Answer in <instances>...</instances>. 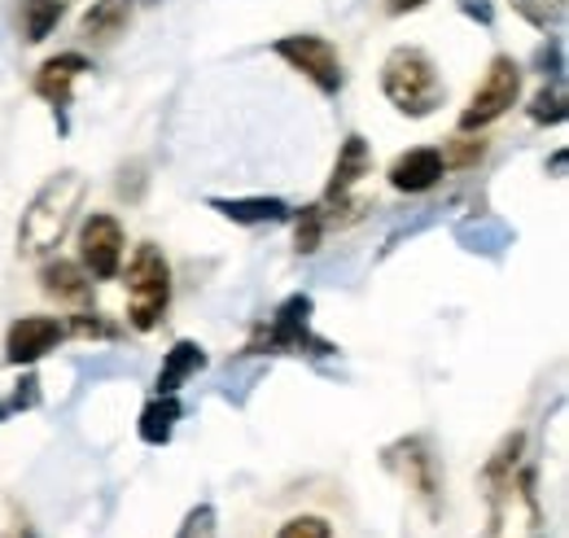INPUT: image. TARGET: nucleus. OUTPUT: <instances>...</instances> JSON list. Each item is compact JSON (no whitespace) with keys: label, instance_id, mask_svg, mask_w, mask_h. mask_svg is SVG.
Listing matches in <instances>:
<instances>
[{"label":"nucleus","instance_id":"obj_1","mask_svg":"<svg viewBox=\"0 0 569 538\" xmlns=\"http://www.w3.org/2000/svg\"><path fill=\"white\" fill-rule=\"evenodd\" d=\"M83 193H88V180L79 171H58L40 185V193L31 198V206L22 210V223H18V255L27 259H44L53 255L67 232H71L74 215L83 206Z\"/></svg>","mask_w":569,"mask_h":538},{"label":"nucleus","instance_id":"obj_2","mask_svg":"<svg viewBox=\"0 0 569 538\" xmlns=\"http://www.w3.org/2000/svg\"><path fill=\"white\" fill-rule=\"evenodd\" d=\"M381 92L386 101L408 114V119H429L447 101V83L438 74V62L417 44H399L381 62Z\"/></svg>","mask_w":569,"mask_h":538},{"label":"nucleus","instance_id":"obj_3","mask_svg":"<svg viewBox=\"0 0 569 538\" xmlns=\"http://www.w3.org/2000/svg\"><path fill=\"white\" fill-rule=\"evenodd\" d=\"M123 289H128V325L137 333H153L171 307V263L153 241L132 250L128 271H123Z\"/></svg>","mask_w":569,"mask_h":538},{"label":"nucleus","instance_id":"obj_4","mask_svg":"<svg viewBox=\"0 0 569 538\" xmlns=\"http://www.w3.org/2000/svg\"><path fill=\"white\" fill-rule=\"evenodd\" d=\"M246 350L250 355H338L333 341L311 333V298L307 293H289Z\"/></svg>","mask_w":569,"mask_h":538},{"label":"nucleus","instance_id":"obj_5","mask_svg":"<svg viewBox=\"0 0 569 538\" xmlns=\"http://www.w3.org/2000/svg\"><path fill=\"white\" fill-rule=\"evenodd\" d=\"M517 97H521V67L508 58V53H499L491 58V67L482 74V83L473 88V97H469V106L460 110V132H482V128H491L496 119H503L512 106H517Z\"/></svg>","mask_w":569,"mask_h":538},{"label":"nucleus","instance_id":"obj_6","mask_svg":"<svg viewBox=\"0 0 569 538\" xmlns=\"http://www.w3.org/2000/svg\"><path fill=\"white\" fill-rule=\"evenodd\" d=\"M272 53H277L281 62H289L302 79H311L325 97H338L342 83H347L342 53H338L333 40H325V36H311V31H302V36H281V40L272 44Z\"/></svg>","mask_w":569,"mask_h":538},{"label":"nucleus","instance_id":"obj_7","mask_svg":"<svg viewBox=\"0 0 569 538\" xmlns=\"http://www.w3.org/2000/svg\"><path fill=\"white\" fill-rule=\"evenodd\" d=\"M123 250H128V237H123V223L114 215L97 210V215L83 219V228H79V268L92 280H114L123 271Z\"/></svg>","mask_w":569,"mask_h":538},{"label":"nucleus","instance_id":"obj_8","mask_svg":"<svg viewBox=\"0 0 569 538\" xmlns=\"http://www.w3.org/2000/svg\"><path fill=\"white\" fill-rule=\"evenodd\" d=\"M67 337V325L58 316H22L9 325L4 333V359L13 368H27V363H40L49 350H58Z\"/></svg>","mask_w":569,"mask_h":538},{"label":"nucleus","instance_id":"obj_9","mask_svg":"<svg viewBox=\"0 0 569 538\" xmlns=\"http://www.w3.org/2000/svg\"><path fill=\"white\" fill-rule=\"evenodd\" d=\"M442 176H447V158H442V149H433V145H417V149L399 153V158L390 162V171H386L390 189H399V193H408V198L438 189Z\"/></svg>","mask_w":569,"mask_h":538},{"label":"nucleus","instance_id":"obj_10","mask_svg":"<svg viewBox=\"0 0 569 538\" xmlns=\"http://www.w3.org/2000/svg\"><path fill=\"white\" fill-rule=\"evenodd\" d=\"M92 70V62L83 58V53H58V58H49L44 67L36 70V97L40 101H49L53 110H67L71 106V97H74V83L83 79Z\"/></svg>","mask_w":569,"mask_h":538},{"label":"nucleus","instance_id":"obj_11","mask_svg":"<svg viewBox=\"0 0 569 538\" xmlns=\"http://www.w3.org/2000/svg\"><path fill=\"white\" fill-rule=\"evenodd\" d=\"M372 171V149H368V140L363 136H347L342 140V149H338V162H333V180H329V189H325V202L320 206H342L351 198V189H356L359 180Z\"/></svg>","mask_w":569,"mask_h":538},{"label":"nucleus","instance_id":"obj_12","mask_svg":"<svg viewBox=\"0 0 569 538\" xmlns=\"http://www.w3.org/2000/svg\"><path fill=\"white\" fill-rule=\"evenodd\" d=\"M40 289H44L53 302H62V307H88V298H92V276L79 268L74 259H49V263L40 268Z\"/></svg>","mask_w":569,"mask_h":538},{"label":"nucleus","instance_id":"obj_13","mask_svg":"<svg viewBox=\"0 0 569 538\" xmlns=\"http://www.w3.org/2000/svg\"><path fill=\"white\" fill-rule=\"evenodd\" d=\"M202 368H207V350H202L198 341L180 337V341L167 350L162 368H158V395H176V390H180L184 381H193Z\"/></svg>","mask_w":569,"mask_h":538},{"label":"nucleus","instance_id":"obj_14","mask_svg":"<svg viewBox=\"0 0 569 538\" xmlns=\"http://www.w3.org/2000/svg\"><path fill=\"white\" fill-rule=\"evenodd\" d=\"M211 210L223 219L241 223V228H259V223H284L293 210L281 198H211Z\"/></svg>","mask_w":569,"mask_h":538},{"label":"nucleus","instance_id":"obj_15","mask_svg":"<svg viewBox=\"0 0 569 538\" xmlns=\"http://www.w3.org/2000/svg\"><path fill=\"white\" fill-rule=\"evenodd\" d=\"M128 22H132V0H92V9L83 13L79 31H83V40H92V44H110V40L123 36Z\"/></svg>","mask_w":569,"mask_h":538},{"label":"nucleus","instance_id":"obj_16","mask_svg":"<svg viewBox=\"0 0 569 538\" xmlns=\"http://www.w3.org/2000/svg\"><path fill=\"white\" fill-rule=\"evenodd\" d=\"M180 416H184V407H180L176 395H153V399L141 407V420H137L141 442H149V447H167L171 434H176V425H180Z\"/></svg>","mask_w":569,"mask_h":538},{"label":"nucleus","instance_id":"obj_17","mask_svg":"<svg viewBox=\"0 0 569 538\" xmlns=\"http://www.w3.org/2000/svg\"><path fill=\"white\" fill-rule=\"evenodd\" d=\"M67 13V0H22L18 4V27H22V40L27 44H44L53 36V27L62 22Z\"/></svg>","mask_w":569,"mask_h":538},{"label":"nucleus","instance_id":"obj_18","mask_svg":"<svg viewBox=\"0 0 569 538\" xmlns=\"http://www.w3.org/2000/svg\"><path fill=\"white\" fill-rule=\"evenodd\" d=\"M399 451L408 456V460H403V472L412 477V486H417V495H421V499H429V504H433V495H438V469H433V456H429V451H426V442H417V438H412V442H403Z\"/></svg>","mask_w":569,"mask_h":538},{"label":"nucleus","instance_id":"obj_19","mask_svg":"<svg viewBox=\"0 0 569 538\" xmlns=\"http://www.w3.org/2000/svg\"><path fill=\"white\" fill-rule=\"evenodd\" d=\"M325 228H329V215H325V206H302L298 215H293V250L298 255H316L320 250V241H325Z\"/></svg>","mask_w":569,"mask_h":538},{"label":"nucleus","instance_id":"obj_20","mask_svg":"<svg viewBox=\"0 0 569 538\" xmlns=\"http://www.w3.org/2000/svg\"><path fill=\"white\" fill-rule=\"evenodd\" d=\"M512 13H521L535 31H557L566 22V0H508Z\"/></svg>","mask_w":569,"mask_h":538},{"label":"nucleus","instance_id":"obj_21","mask_svg":"<svg viewBox=\"0 0 569 538\" xmlns=\"http://www.w3.org/2000/svg\"><path fill=\"white\" fill-rule=\"evenodd\" d=\"M530 119L535 123H566V88L561 83H548L543 92H535V101H530Z\"/></svg>","mask_w":569,"mask_h":538},{"label":"nucleus","instance_id":"obj_22","mask_svg":"<svg viewBox=\"0 0 569 538\" xmlns=\"http://www.w3.org/2000/svg\"><path fill=\"white\" fill-rule=\"evenodd\" d=\"M447 158V167H456V171H469V167H478L482 158H487V136H473L460 132L456 136V145H451V153H442Z\"/></svg>","mask_w":569,"mask_h":538},{"label":"nucleus","instance_id":"obj_23","mask_svg":"<svg viewBox=\"0 0 569 538\" xmlns=\"http://www.w3.org/2000/svg\"><path fill=\"white\" fill-rule=\"evenodd\" d=\"M277 538H333V526L325 521V517H311V512H302V517H289Z\"/></svg>","mask_w":569,"mask_h":538},{"label":"nucleus","instance_id":"obj_24","mask_svg":"<svg viewBox=\"0 0 569 538\" xmlns=\"http://www.w3.org/2000/svg\"><path fill=\"white\" fill-rule=\"evenodd\" d=\"M176 538H214V508L211 504L189 508V517L180 521V535Z\"/></svg>","mask_w":569,"mask_h":538},{"label":"nucleus","instance_id":"obj_25","mask_svg":"<svg viewBox=\"0 0 569 538\" xmlns=\"http://www.w3.org/2000/svg\"><path fill=\"white\" fill-rule=\"evenodd\" d=\"M535 67L543 70V74H552V83H561V70H566V58H561V40L552 36L539 53H535Z\"/></svg>","mask_w":569,"mask_h":538},{"label":"nucleus","instance_id":"obj_26","mask_svg":"<svg viewBox=\"0 0 569 538\" xmlns=\"http://www.w3.org/2000/svg\"><path fill=\"white\" fill-rule=\"evenodd\" d=\"M460 9H465L469 18H478L482 27H491V4H487V0H460Z\"/></svg>","mask_w":569,"mask_h":538},{"label":"nucleus","instance_id":"obj_27","mask_svg":"<svg viewBox=\"0 0 569 538\" xmlns=\"http://www.w3.org/2000/svg\"><path fill=\"white\" fill-rule=\"evenodd\" d=\"M429 0H386V13L390 18H403V13H417V9H426Z\"/></svg>","mask_w":569,"mask_h":538}]
</instances>
